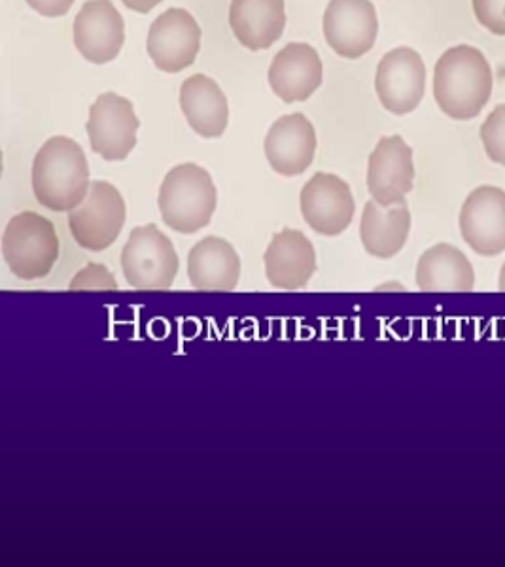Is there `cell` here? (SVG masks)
Masks as SVG:
<instances>
[{
  "label": "cell",
  "mask_w": 505,
  "mask_h": 567,
  "mask_svg": "<svg viewBox=\"0 0 505 567\" xmlns=\"http://www.w3.org/2000/svg\"><path fill=\"white\" fill-rule=\"evenodd\" d=\"M379 33L371 0H330L324 13V37L344 59H360L375 45Z\"/></svg>",
  "instance_id": "obj_12"
},
{
  "label": "cell",
  "mask_w": 505,
  "mask_h": 567,
  "mask_svg": "<svg viewBox=\"0 0 505 567\" xmlns=\"http://www.w3.org/2000/svg\"><path fill=\"white\" fill-rule=\"evenodd\" d=\"M138 125L131 101L111 91L99 95L85 127L91 150L106 162H124L136 146Z\"/></svg>",
  "instance_id": "obj_7"
},
{
  "label": "cell",
  "mask_w": 505,
  "mask_h": 567,
  "mask_svg": "<svg viewBox=\"0 0 505 567\" xmlns=\"http://www.w3.org/2000/svg\"><path fill=\"white\" fill-rule=\"evenodd\" d=\"M8 269L21 280H39L52 272L59 259L58 231L50 219L21 213L8 221L2 237Z\"/></svg>",
  "instance_id": "obj_4"
},
{
  "label": "cell",
  "mask_w": 505,
  "mask_h": 567,
  "mask_svg": "<svg viewBox=\"0 0 505 567\" xmlns=\"http://www.w3.org/2000/svg\"><path fill=\"white\" fill-rule=\"evenodd\" d=\"M462 239L475 254L494 258L505 251V192L481 186L467 195L461 210Z\"/></svg>",
  "instance_id": "obj_11"
},
{
  "label": "cell",
  "mask_w": 505,
  "mask_h": 567,
  "mask_svg": "<svg viewBox=\"0 0 505 567\" xmlns=\"http://www.w3.org/2000/svg\"><path fill=\"white\" fill-rule=\"evenodd\" d=\"M127 208L111 182H91L79 207L69 213L72 239L85 250L103 251L116 243L124 229Z\"/></svg>",
  "instance_id": "obj_5"
},
{
  "label": "cell",
  "mask_w": 505,
  "mask_h": 567,
  "mask_svg": "<svg viewBox=\"0 0 505 567\" xmlns=\"http://www.w3.org/2000/svg\"><path fill=\"white\" fill-rule=\"evenodd\" d=\"M322 84V61L309 44L290 42L269 66V85L285 103H303Z\"/></svg>",
  "instance_id": "obj_17"
},
{
  "label": "cell",
  "mask_w": 505,
  "mask_h": 567,
  "mask_svg": "<svg viewBox=\"0 0 505 567\" xmlns=\"http://www.w3.org/2000/svg\"><path fill=\"white\" fill-rule=\"evenodd\" d=\"M27 4L44 18H61L71 10L74 0H27Z\"/></svg>",
  "instance_id": "obj_26"
},
{
  "label": "cell",
  "mask_w": 505,
  "mask_h": 567,
  "mask_svg": "<svg viewBox=\"0 0 505 567\" xmlns=\"http://www.w3.org/2000/svg\"><path fill=\"white\" fill-rule=\"evenodd\" d=\"M473 13L486 31L505 37V0H472Z\"/></svg>",
  "instance_id": "obj_24"
},
{
  "label": "cell",
  "mask_w": 505,
  "mask_h": 567,
  "mask_svg": "<svg viewBox=\"0 0 505 567\" xmlns=\"http://www.w3.org/2000/svg\"><path fill=\"white\" fill-rule=\"evenodd\" d=\"M229 27L247 50H267L285 33V0H231Z\"/></svg>",
  "instance_id": "obj_18"
},
{
  "label": "cell",
  "mask_w": 505,
  "mask_h": 567,
  "mask_svg": "<svg viewBox=\"0 0 505 567\" xmlns=\"http://www.w3.org/2000/svg\"><path fill=\"white\" fill-rule=\"evenodd\" d=\"M267 280L277 290H301L317 271V251L311 240L296 229H282L267 246Z\"/></svg>",
  "instance_id": "obj_16"
},
{
  "label": "cell",
  "mask_w": 505,
  "mask_h": 567,
  "mask_svg": "<svg viewBox=\"0 0 505 567\" xmlns=\"http://www.w3.org/2000/svg\"><path fill=\"white\" fill-rule=\"evenodd\" d=\"M188 277L199 291H231L240 278V258L220 237H205L189 250Z\"/></svg>",
  "instance_id": "obj_19"
},
{
  "label": "cell",
  "mask_w": 505,
  "mask_h": 567,
  "mask_svg": "<svg viewBox=\"0 0 505 567\" xmlns=\"http://www.w3.org/2000/svg\"><path fill=\"white\" fill-rule=\"evenodd\" d=\"M411 233V213L408 203L382 207L375 199L368 200L360 221V239L365 251L379 259L394 258L402 251Z\"/></svg>",
  "instance_id": "obj_20"
},
{
  "label": "cell",
  "mask_w": 505,
  "mask_h": 567,
  "mask_svg": "<svg viewBox=\"0 0 505 567\" xmlns=\"http://www.w3.org/2000/svg\"><path fill=\"white\" fill-rule=\"evenodd\" d=\"M375 90L382 106L405 116L421 104L426 91V66L411 48H395L379 63Z\"/></svg>",
  "instance_id": "obj_9"
},
{
  "label": "cell",
  "mask_w": 505,
  "mask_h": 567,
  "mask_svg": "<svg viewBox=\"0 0 505 567\" xmlns=\"http://www.w3.org/2000/svg\"><path fill=\"white\" fill-rule=\"evenodd\" d=\"M125 21L111 0H87L74 20V45L93 65L111 63L122 52Z\"/></svg>",
  "instance_id": "obj_14"
},
{
  "label": "cell",
  "mask_w": 505,
  "mask_h": 567,
  "mask_svg": "<svg viewBox=\"0 0 505 567\" xmlns=\"http://www.w3.org/2000/svg\"><path fill=\"white\" fill-rule=\"evenodd\" d=\"M202 48V27L184 8H168L148 31L146 50L159 71L175 74L194 65Z\"/></svg>",
  "instance_id": "obj_8"
},
{
  "label": "cell",
  "mask_w": 505,
  "mask_h": 567,
  "mask_svg": "<svg viewBox=\"0 0 505 567\" xmlns=\"http://www.w3.org/2000/svg\"><path fill=\"white\" fill-rule=\"evenodd\" d=\"M218 203L213 178L195 163L173 168L159 187V213L165 226L192 235L208 226Z\"/></svg>",
  "instance_id": "obj_3"
},
{
  "label": "cell",
  "mask_w": 505,
  "mask_h": 567,
  "mask_svg": "<svg viewBox=\"0 0 505 567\" xmlns=\"http://www.w3.org/2000/svg\"><path fill=\"white\" fill-rule=\"evenodd\" d=\"M493 69L473 45H454L441 55L434 72V97L458 122L480 116L493 95Z\"/></svg>",
  "instance_id": "obj_1"
},
{
  "label": "cell",
  "mask_w": 505,
  "mask_h": 567,
  "mask_svg": "<svg viewBox=\"0 0 505 567\" xmlns=\"http://www.w3.org/2000/svg\"><path fill=\"white\" fill-rule=\"evenodd\" d=\"M415 184L413 150L402 136H382L371 152L368 165V189L371 197L382 205L392 207L405 200Z\"/></svg>",
  "instance_id": "obj_13"
},
{
  "label": "cell",
  "mask_w": 505,
  "mask_h": 567,
  "mask_svg": "<svg viewBox=\"0 0 505 567\" xmlns=\"http://www.w3.org/2000/svg\"><path fill=\"white\" fill-rule=\"evenodd\" d=\"M181 109L189 127L203 138H218L227 130L229 104L213 78H188L181 87Z\"/></svg>",
  "instance_id": "obj_21"
},
{
  "label": "cell",
  "mask_w": 505,
  "mask_h": 567,
  "mask_svg": "<svg viewBox=\"0 0 505 567\" xmlns=\"http://www.w3.org/2000/svg\"><path fill=\"white\" fill-rule=\"evenodd\" d=\"M125 7L133 10V12L138 13H148L157 7V4H162L163 0H122Z\"/></svg>",
  "instance_id": "obj_27"
},
{
  "label": "cell",
  "mask_w": 505,
  "mask_h": 567,
  "mask_svg": "<svg viewBox=\"0 0 505 567\" xmlns=\"http://www.w3.org/2000/svg\"><path fill=\"white\" fill-rule=\"evenodd\" d=\"M122 271L135 290H168L178 272L175 246L156 226L136 227L122 251Z\"/></svg>",
  "instance_id": "obj_6"
},
{
  "label": "cell",
  "mask_w": 505,
  "mask_h": 567,
  "mask_svg": "<svg viewBox=\"0 0 505 567\" xmlns=\"http://www.w3.org/2000/svg\"><path fill=\"white\" fill-rule=\"evenodd\" d=\"M71 290H117V284L104 265L93 264L72 278Z\"/></svg>",
  "instance_id": "obj_25"
},
{
  "label": "cell",
  "mask_w": 505,
  "mask_h": 567,
  "mask_svg": "<svg viewBox=\"0 0 505 567\" xmlns=\"http://www.w3.org/2000/svg\"><path fill=\"white\" fill-rule=\"evenodd\" d=\"M498 290L505 293V264L504 267H502V271H499Z\"/></svg>",
  "instance_id": "obj_28"
},
{
  "label": "cell",
  "mask_w": 505,
  "mask_h": 567,
  "mask_svg": "<svg viewBox=\"0 0 505 567\" xmlns=\"http://www.w3.org/2000/svg\"><path fill=\"white\" fill-rule=\"evenodd\" d=\"M90 167L84 150L69 136H53L33 163V192L53 213H71L90 192Z\"/></svg>",
  "instance_id": "obj_2"
},
{
  "label": "cell",
  "mask_w": 505,
  "mask_h": 567,
  "mask_svg": "<svg viewBox=\"0 0 505 567\" xmlns=\"http://www.w3.org/2000/svg\"><path fill=\"white\" fill-rule=\"evenodd\" d=\"M317 154V133L303 114L282 116L266 136L267 162L282 176L303 175Z\"/></svg>",
  "instance_id": "obj_15"
},
{
  "label": "cell",
  "mask_w": 505,
  "mask_h": 567,
  "mask_svg": "<svg viewBox=\"0 0 505 567\" xmlns=\"http://www.w3.org/2000/svg\"><path fill=\"white\" fill-rule=\"evenodd\" d=\"M299 207L312 231L324 237L347 231L357 213L349 184L330 173H318L305 184Z\"/></svg>",
  "instance_id": "obj_10"
},
{
  "label": "cell",
  "mask_w": 505,
  "mask_h": 567,
  "mask_svg": "<svg viewBox=\"0 0 505 567\" xmlns=\"http://www.w3.org/2000/svg\"><path fill=\"white\" fill-rule=\"evenodd\" d=\"M416 286L421 291H472L475 271L464 251L447 243L432 246L416 265Z\"/></svg>",
  "instance_id": "obj_22"
},
{
  "label": "cell",
  "mask_w": 505,
  "mask_h": 567,
  "mask_svg": "<svg viewBox=\"0 0 505 567\" xmlns=\"http://www.w3.org/2000/svg\"><path fill=\"white\" fill-rule=\"evenodd\" d=\"M481 141L488 159L505 167V104H498L481 125Z\"/></svg>",
  "instance_id": "obj_23"
}]
</instances>
